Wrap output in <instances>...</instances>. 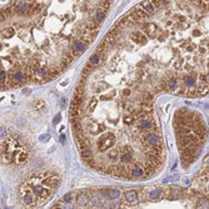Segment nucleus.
<instances>
[{"label": "nucleus", "instance_id": "34", "mask_svg": "<svg viewBox=\"0 0 209 209\" xmlns=\"http://www.w3.org/2000/svg\"><path fill=\"white\" fill-rule=\"evenodd\" d=\"M60 107L64 109L66 108V100H65V98H61V100H60Z\"/></svg>", "mask_w": 209, "mask_h": 209}, {"label": "nucleus", "instance_id": "5", "mask_svg": "<svg viewBox=\"0 0 209 209\" xmlns=\"http://www.w3.org/2000/svg\"><path fill=\"white\" fill-rule=\"evenodd\" d=\"M137 120H138V129L140 132H142V130H150L151 128H154V124L151 123L149 117H142Z\"/></svg>", "mask_w": 209, "mask_h": 209}, {"label": "nucleus", "instance_id": "36", "mask_svg": "<svg viewBox=\"0 0 209 209\" xmlns=\"http://www.w3.org/2000/svg\"><path fill=\"white\" fill-rule=\"evenodd\" d=\"M41 137H43V138H40V140H43V142H44L45 139H46V140L49 139V135H48V134H46V135H41Z\"/></svg>", "mask_w": 209, "mask_h": 209}, {"label": "nucleus", "instance_id": "25", "mask_svg": "<svg viewBox=\"0 0 209 209\" xmlns=\"http://www.w3.org/2000/svg\"><path fill=\"white\" fill-rule=\"evenodd\" d=\"M27 160H28V154L25 153V151L20 153V154L17 156V163H18V164H24Z\"/></svg>", "mask_w": 209, "mask_h": 209}, {"label": "nucleus", "instance_id": "19", "mask_svg": "<svg viewBox=\"0 0 209 209\" xmlns=\"http://www.w3.org/2000/svg\"><path fill=\"white\" fill-rule=\"evenodd\" d=\"M75 200H76V204H78V205L84 207V205L88 204V200H89V198H88V194H79V195L75 198Z\"/></svg>", "mask_w": 209, "mask_h": 209}, {"label": "nucleus", "instance_id": "7", "mask_svg": "<svg viewBox=\"0 0 209 209\" xmlns=\"http://www.w3.org/2000/svg\"><path fill=\"white\" fill-rule=\"evenodd\" d=\"M124 200L128 203V204H135L139 200V195L138 192L135 190H127L124 192Z\"/></svg>", "mask_w": 209, "mask_h": 209}, {"label": "nucleus", "instance_id": "10", "mask_svg": "<svg viewBox=\"0 0 209 209\" xmlns=\"http://www.w3.org/2000/svg\"><path fill=\"white\" fill-rule=\"evenodd\" d=\"M142 30L145 33V35L154 38L155 33H156V27H155L154 24H151V23H147V24H144L143 27H142Z\"/></svg>", "mask_w": 209, "mask_h": 209}, {"label": "nucleus", "instance_id": "3", "mask_svg": "<svg viewBox=\"0 0 209 209\" xmlns=\"http://www.w3.org/2000/svg\"><path fill=\"white\" fill-rule=\"evenodd\" d=\"M142 139H143V144L144 145H149V147L161 144L160 137H159V135H156V134H154V133H149L147 135H144V138H142Z\"/></svg>", "mask_w": 209, "mask_h": 209}, {"label": "nucleus", "instance_id": "2", "mask_svg": "<svg viewBox=\"0 0 209 209\" xmlns=\"http://www.w3.org/2000/svg\"><path fill=\"white\" fill-rule=\"evenodd\" d=\"M54 189H51V188H48V187H41V185H31V192L34 193V195L41 198L43 200L48 199V198L51 195V193H53Z\"/></svg>", "mask_w": 209, "mask_h": 209}, {"label": "nucleus", "instance_id": "33", "mask_svg": "<svg viewBox=\"0 0 209 209\" xmlns=\"http://www.w3.org/2000/svg\"><path fill=\"white\" fill-rule=\"evenodd\" d=\"M5 79H6V73L4 70H0V81H4Z\"/></svg>", "mask_w": 209, "mask_h": 209}, {"label": "nucleus", "instance_id": "22", "mask_svg": "<svg viewBox=\"0 0 209 209\" xmlns=\"http://www.w3.org/2000/svg\"><path fill=\"white\" fill-rule=\"evenodd\" d=\"M14 34H15V30L12 27H8L6 29H4L1 31V35L4 36V38H12V36H14Z\"/></svg>", "mask_w": 209, "mask_h": 209}, {"label": "nucleus", "instance_id": "29", "mask_svg": "<svg viewBox=\"0 0 209 209\" xmlns=\"http://www.w3.org/2000/svg\"><path fill=\"white\" fill-rule=\"evenodd\" d=\"M135 120H137V119H135L133 115H128V117H125V119H124V123L127 124V125H132V124L135 122Z\"/></svg>", "mask_w": 209, "mask_h": 209}, {"label": "nucleus", "instance_id": "6", "mask_svg": "<svg viewBox=\"0 0 209 209\" xmlns=\"http://www.w3.org/2000/svg\"><path fill=\"white\" fill-rule=\"evenodd\" d=\"M130 175L133 177V179H145V170L143 166L135 164L130 169Z\"/></svg>", "mask_w": 209, "mask_h": 209}, {"label": "nucleus", "instance_id": "37", "mask_svg": "<svg viewBox=\"0 0 209 209\" xmlns=\"http://www.w3.org/2000/svg\"><path fill=\"white\" fill-rule=\"evenodd\" d=\"M156 1H158L159 4H165V3H166V0H156Z\"/></svg>", "mask_w": 209, "mask_h": 209}, {"label": "nucleus", "instance_id": "26", "mask_svg": "<svg viewBox=\"0 0 209 209\" xmlns=\"http://www.w3.org/2000/svg\"><path fill=\"white\" fill-rule=\"evenodd\" d=\"M108 158L110 160H117L118 158V149L117 148H113L108 151Z\"/></svg>", "mask_w": 209, "mask_h": 209}, {"label": "nucleus", "instance_id": "32", "mask_svg": "<svg viewBox=\"0 0 209 209\" xmlns=\"http://www.w3.org/2000/svg\"><path fill=\"white\" fill-rule=\"evenodd\" d=\"M60 120H61V115H60V114H58V115H55V118H54V120H53V124L56 125L58 123H60Z\"/></svg>", "mask_w": 209, "mask_h": 209}, {"label": "nucleus", "instance_id": "4", "mask_svg": "<svg viewBox=\"0 0 209 209\" xmlns=\"http://www.w3.org/2000/svg\"><path fill=\"white\" fill-rule=\"evenodd\" d=\"M14 10H15V13H18L20 15H27L31 12V5L27 4L25 1H22V0H19V1L15 3Z\"/></svg>", "mask_w": 209, "mask_h": 209}, {"label": "nucleus", "instance_id": "15", "mask_svg": "<svg viewBox=\"0 0 209 209\" xmlns=\"http://www.w3.org/2000/svg\"><path fill=\"white\" fill-rule=\"evenodd\" d=\"M140 5H142V9H143L148 15L155 13V8H154V5L151 4V3H149V1H143Z\"/></svg>", "mask_w": 209, "mask_h": 209}, {"label": "nucleus", "instance_id": "8", "mask_svg": "<svg viewBox=\"0 0 209 209\" xmlns=\"http://www.w3.org/2000/svg\"><path fill=\"white\" fill-rule=\"evenodd\" d=\"M22 199H23V203L27 207H33L36 204V200H35V197L31 194V193L29 190H27L25 193H23V197H22Z\"/></svg>", "mask_w": 209, "mask_h": 209}, {"label": "nucleus", "instance_id": "24", "mask_svg": "<svg viewBox=\"0 0 209 209\" xmlns=\"http://www.w3.org/2000/svg\"><path fill=\"white\" fill-rule=\"evenodd\" d=\"M99 61H100V54L97 53L95 54H93L92 56H90V59H89V63L92 65H97V64H99Z\"/></svg>", "mask_w": 209, "mask_h": 209}, {"label": "nucleus", "instance_id": "13", "mask_svg": "<svg viewBox=\"0 0 209 209\" xmlns=\"http://www.w3.org/2000/svg\"><path fill=\"white\" fill-rule=\"evenodd\" d=\"M88 130H89L90 134L95 135V134H99V133L104 132V130H105V128L100 127V125H97V124H94V123H90V124H88Z\"/></svg>", "mask_w": 209, "mask_h": 209}, {"label": "nucleus", "instance_id": "1", "mask_svg": "<svg viewBox=\"0 0 209 209\" xmlns=\"http://www.w3.org/2000/svg\"><path fill=\"white\" fill-rule=\"evenodd\" d=\"M117 142V138L115 135L113 133H108V134H104L102 137H99L98 142H97V145L100 151H104L107 149H110L112 147H114V144Z\"/></svg>", "mask_w": 209, "mask_h": 209}, {"label": "nucleus", "instance_id": "16", "mask_svg": "<svg viewBox=\"0 0 209 209\" xmlns=\"http://www.w3.org/2000/svg\"><path fill=\"white\" fill-rule=\"evenodd\" d=\"M120 161L123 164H129L133 161V155L130 151H123V154L120 155Z\"/></svg>", "mask_w": 209, "mask_h": 209}, {"label": "nucleus", "instance_id": "35", "mask_svg": "<svg viewBox=\"0 0 209 209\" xmlns=\"http://www.w3.org/2000/svg\"><path fill=\"white\" fill-rule=\"evenodd\" d=\"M4 133H6V129H5V128H0V138L3 137Z\"/></svg>", "mask_w": 209, "mask_h": 209}, {"label": "nucleus", "instance_id": "30", "mask_svg": "<svg viewBox=\"0 0 209 209\" xmlns=\"http://www.w3.org/2000/svg\"><path fill=\"white\" fill-rule=\"evenodd\" d=\"M34 105H35V107H34L35 109H41L43 107H45V103H44L43 100H38V102L34 104Z\"/></svg>", "mask_w": 209, "mask_h": 209}, {"label": "nucleus", "instance_id": "21", "mask_svg": "<svg viewBox=\"0 0 209 209\" xmlns=\"http://www.w3.org/2000/svg\"><path fill=\"white\" fill-rule=\"evenodd\" d=\"M1 159H3L4 163H10V161L13 160V154L8 150H4L1 153Z\"/></svg>", "mask_w": 209, "mask_h": 209}, {"label": "nucleus", "instance_id": "38", "mask_svg": "<svg viewBox=\"0 0 209 209\" xmlns=\"http://www.w3.org/2000/svg\"><path fill=\"white\" fill-rule=\"evenodd\" d=\"M199 51H200V53H205L207 49L205 48H199Z\"/></svg>", "mask_w": 209, "mask_h": 209}, {"label": "nucleus", "instance_id": "12", "mask_svg": "<svg viewBox=\"0 0 209 209\" xmlns=\"http://www.w3.org/2000/svg\"><path fill=\"white\" fill-rule=\"evenodd\" d=\"M132 40L134 41V43L143 45V44L147 43V35H145V34H142L140 31H137L135 34L132 35Z\"/></svg>", "mask_w": 209, "mask_h": 209}, {"label": "nucleus", "instance_id": "18", "mask_svg": "<svg viewBox=\"0 0 209 209\" xmlns=\"http://www.w3.org/2000/svg\"><path fill=\"white\" fill-rule=\"evenodd\" d=\"M165 86H166V90H169V92H175L177 86H178L175 78H174V76H173V78H169L168 81H166V84H165Z\"/></svg>", "mask_w": 209, "mask_h": 209}, {"label": "nucleus", "instance_id": "28", "mask_svg": "<svg viewBox=\"0 0 209 209\" xmlns=\"http://www.w3.org/2000/svg\"><path fill=\"white\" fill-rule=\"evenodd\" d=\"M73 195H74L73 193H68V194H65L64 198H63V202L66 203V204H68V203H71L73 200H74V197H73Z\"/></svg>", "mask_w": 209, "mask_h": 209}, {"label": "nucleus", "instance_id": "27", "mask_svg": "<svg viewBox=\"0 0 209 209\" xmlns=\"http://www.w3.org/2000/svg\"><path fill=\"white\" fill-rule=\"evenodd\" d=\"M104 18H105V12H104V10H100V12H97L95 17H94V20L98 23V22H103Z\"/></svg>", "mask_w": 209, "mask_h": 209}, {"label": "nucleus", "instance_id": "23", "mask_svg": "<svg viewBox=\"0 0 209 209\" xmlns=\"http://www.w3.org/2000/svg\"><path fill=\"white\" fill-rule=\"evenodd\" d=\"M98 105V100H97V98H92L90 99V102H89V104H88V113H93L94 112V109H95V107Z\"/></svg>", "mask_w": 209, "mask_h": 209}, {"label": "nucleus", "instance_id": "14", "mask_svg": "<svg viewBox=\"0 0 209 209\" xmlns=\"http://www.w3.org/2000/svg\"><path fill=\"white\" fill-rule=\"evenodd\" d=\"M103 192L109 199H119L120 198V190H118V189H107Z\"/></svg>", "mask_w": 209, "mask_h": 209}, {"label": "nucleus", "instance_id": "17", "mask_svg": "<svg viewBox=\"0 0 209 209\" xmlns=\"http://www.w3.org/2000/svg\"><path fill=\"white\" fill-rule=\"evenodd\" d=\"M161 195V189H154V190H151L149 194H148V198H149V200L151 202H156V200H159V198Z\"/></svg>", "mask_w": 209, "mask_h": 209}, {"label": "nucleus", "instance_id": "11", "mask_svg": "<svg viewBox=\"0 0 209 209\" xmlns=\"http://www.w3.org/2000/svg\"><path fill=\"white\" fill-rule=\"evenodd\" d=\"M10 79H12L13 81H15L17 84H19V83H23L27 80V75H25V73L23 70H17V71H14V74L13 76H10Z\"/></svg>", "mask_w": 209, "mask_h": 209}, {"label": "nucleus", "instance_id": "9", "mask_svg": "<svg viewBox=\"0 0 209 209\" xmlns=\"http://www.w3.org/2000/svg\"><path fill=\"white\" fill-rule=\"evenodd\" d=\"M88 46V43H85L84 40H76L74 45H73V53L74 54H79V53H83Z\"/></svg>", "mask_w": 209, "mask_h": 209}, {"label": "nucleus", "instance_id": "20", "mask_svg": "<svg viewBox=\"0 0 209 209\" xmlns=\"http://www.w3.org/2000/svg\"><path fill=\"white\" fill-rule=\"evenodd\" d=\"M195 86V78L192 75H187L184 78V88H194Z\"/></svg>", "mask_w": 209, "mask_h": 209}, {"label": "nucleus", "instance_id": "31", "mask_svg": "<svg viewBox=\"0 0 209 209\" xmlns=\"http://www.w3.org/2000/svg\"><path fill=\"white\" fill-rule=\"evenodd\" d=\"M122 94H123V97H129L130 94H132V89H130V88H125L122 92Z\"/></svg>", "mask_w": 209, "mask_h": 209}]
</instances>
